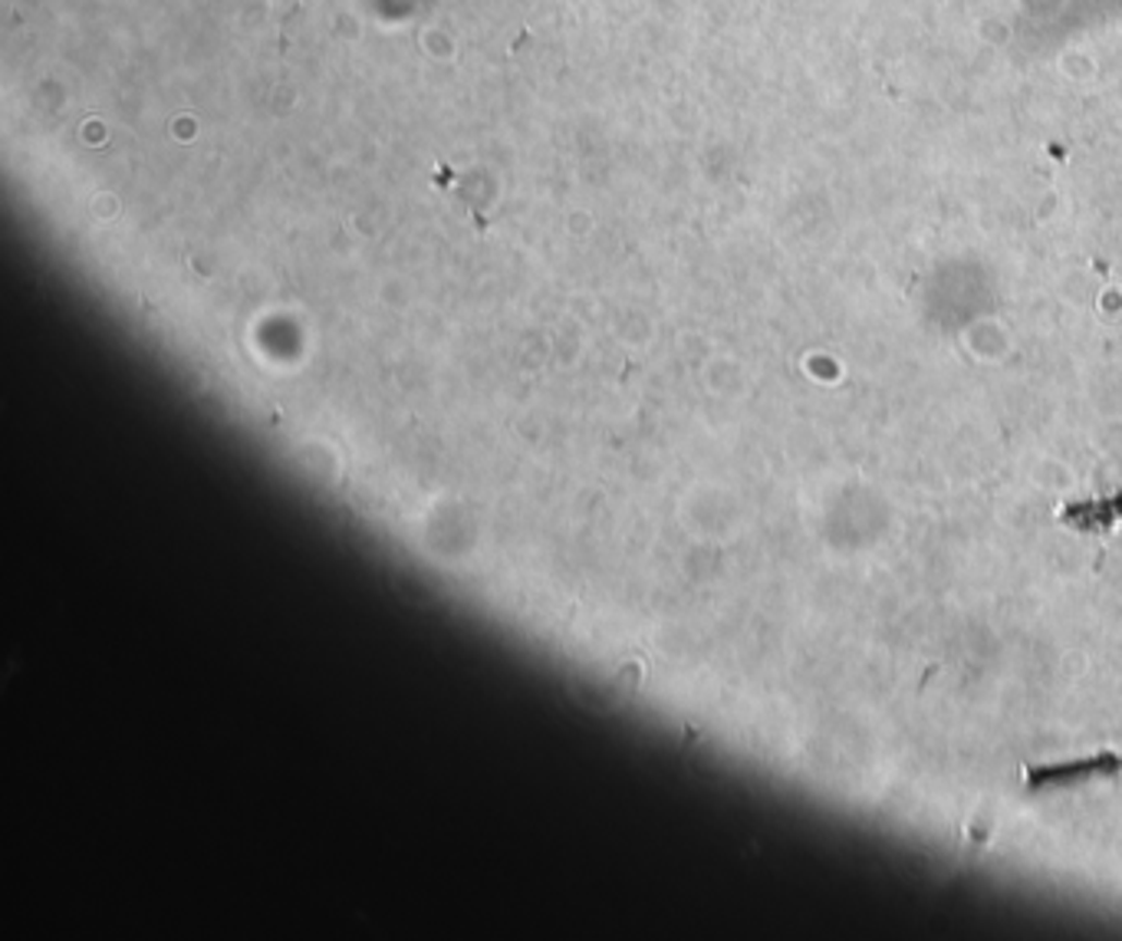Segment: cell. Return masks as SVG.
Returning a JSON list of instances; mask_svg holds the SVG:
<instances>
[{
	"label": "cell",
	"mask_w": 1122,
	"mask_h": 941,
	"mask_svg": "<svg viewBox=\"0 0 1122 941\" xmlns=\"http://www.w3.org/2000/svg\"><path fill=\"white\" fill-rule=\"evenodd\" d=\"M1122 771V758L1112 750H1099L1093 758L1083 761H1066V764H1043V768H1024V784L1030 791L1043 787H1076L1096 777H1115Z\"/></svg>",
	"instance_id": "obj_1"
},
{
	"label": "cell",
	"mask_w": 1122,
	"mask_h": 941,
	"mask_svg": "<svg viewBox=\"0 0 1122 941\" xmlns=\"http://www.w3.org/2000/svg\"><path fill=\"white\" fill-rule=\"evenodd\" d=\"M1060 523L1079 530V533H1109L1115 523H1122V494L1096 497L1083 504H1066L1060 510Z\"/></svg>",
	"instance_id": "obj_2"
}]
</instances>
